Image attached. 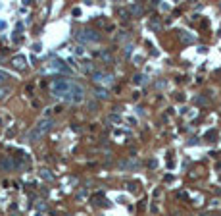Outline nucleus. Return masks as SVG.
I'll use <instances>...</instances> for the list:
<instances>
[{
    "instance_id": "0eeeda50",
    "label": "nucleus",
    "mask_w": 221,
    "mask_h": 216,
    "mask_svg": "<svg viewBox=\"0 0 221 216\" xmlns=\"http://www.w3.org/2000/svg\"><path fill=\"white\" fill-rule=\"evenodd\" d=\"M96 96H98V98H108V91L106 89H96Z\"/></svg>"
},
{
    "instance_id": "2eb2a0df",
    "label": "nucleus",
    "mask_w": 221,
    "mask_h": 216,
    "mask_svg": "<svg viewBox=\"0 0 221 216\" xmlns=\"http://www.w3.org/2000/svg\"><path fill=\"white\" fill-rule=\"evenodd\" d=\"M2 27H6V23H4V21H0V29H2Z\"/></svg>"
},
{
    "instance_id": "9b49d317",
    "label": "nucleus",
    "mask_w": 221,
    "mask_h": 216,
    "mask_svg": "<svg viewBox=\"0 0 221 216\" xmlns=\"http://www.w3.org/2000/svg\"><path fill=\"white\" fill-rule=\"evenodd\" d=\"M110 120H112V122H117V124H119V120H121V118H119L117 114H112V116H110Z\"/></svg>"
},
{
    "instance_id": "ddd939ff",
    "label": "nucleus",
    "mask_w": 221,
    "mask_h": 216,
    "mask_svg": "<svg viewBox=\"0 0 221 216\" xmlns=\"http://www.w3.org/2000/svg\"><path fill=\"white\" fill-rule=\"evenodd\" d=\"M196 102H198V104H204V102H206V96H198Z\"/></svg>"
},
{
    "instance_id": "7ed1b4c3",
    "label": "nucleus",
    "mask_w": 221,
    "mask_h": 216,
    "mask_svg": "<svg viewBox=\"0 0 221 216\" xmlns=\"http://www.w3.org/2000/svg\"><path fill=\"white\" fill-rule=\"evenodd\" d=\"M92 81L94 83H112L114 81V75L106 73V71H92Z\"/></svg>"
},
{
    "instance_id": "6e6552de",
    "label": "nucleus",
    "mask_w": 221,
    "mask_h": 216,
    "mask_svg": "<svg viewBox=\"0 0 221 216\" xmlns=\"http://www.w3.org/2000/svg\"><path fill=\"white\" fill-rule=\"evenodd\" d=\"M100 56H102V60H106V62H112V54H110V52H100Z\"/></svg>"
},
{
    "instance_id": "20e7f679",
    "label": "nucleus",
    "mask_w": 221,
    "mask_h": 216,
    "mask_svg": "<svg viewBox=\"0 0 221 216\" xmlns=\"http://www.w3.org/2000/svg\"><path fill=\"white\" fill-rule=\"evenodd\" d=\"M117 166H119V168H121V170H133V168H139V160H121V162H119V164H117Z\"/></svg>"
},
{
    "instance_id": "f8f14e48",
    "label": "nucleus",
    "mask_w": 221,
    "mask_h": 216,
    "mask_svg": "<svg viewBox=\"0 0 221 216\" xmlns=\"http://www.w3.org/2000/svg\"><path fill=\"white\" fill-rule=\"evenodd\" d=\"M6 95H8V89H6V87H4V89H0V98H4Z\"/></svg>"
},
{
    "instance_id": "f257e3e1",
    "label": "nucleus",
    "mask_w": 221,
    "mask_h": 216,
    "mask_svg": "<svg viewBox=\"0 0 221 216\" xmlns=\"http://www.w3.org/2000/svg\"><path fill=\"white\" fill-rule=\"evenodd\" d=\"M52 126H54V122H52V120H48V118H44V120H40V122L37 124V126H35V129H33L31 133L27 135V141H31V143H35L37 139H40L42 135H46V133H48V131L52 129Z\"/></svg>"
},
{
    "instance_id": "4468645a",
    "label": "nucleus",
    "mask_w": 221,
    "mask_h": 216,
    "mask_svg": "<svg viewBox=\"0 0 221 216\" xmlns=\"http://www.w3.org/2000/svg\"><path fill=\"white\" fill-rule=\"evenodd\" d=\"M135 81H137V83H142V81H144V77H142V75H137V77H135Z\"/></svg>"
},
{
    "instance_id": "423d86ee",
    "label": "nucleus",
    "mask_w": 221,
    "mask_h": 216,
    "mask_svg": "<svg viewBox=\"0 0 221 216\" xmlns=\"http://www.w3.org/2000/svg\"><path fill=\"white\" fill-rule=\"evenodd\" d=\"M13 66L21 70V68L25 66V58H23V56H15V58H13Z\"/></svg>"
},
{
    "instance_id": "1a4fd4ad",
    "label": "nucleus",
    "mask_w": 221,
    "mask_h": 216,
    "mask_svg": "<svg viewBox=\"0 0 221 216\" xmlns=\"http://www.w3.org/2000/svg\"><path fill=\"white\" fill-rule=\"evenodd\" d=\"M8 77H10V75H8L6 71H4V70H0V83H4V81L8 79Z\"/></svg>"
},
{
    "instance_id": "39448f33",
    "label": "nucleus",
    "mask_w": 221,
    "mask_h": 216,
    "mask_svg": "<svg viewBox=\"0 0 221 216\" xmlns=\"http://www.w3.org/2000/svg\"><path fill=\"white\" fill-rule=\"evenodd\" d=\"M142 12H144V10H142L140 4H133V6H131V14H133V16H137V18H139V16H142Z\"/></svg>"
},
{
    "instance_id": "9d476101",
    "label": "nucleus",
    "mask_w": 221,
    "mask_h": 216,
    "mask_svg": "<svg viewBox=\"0 0 221 216\" xmlns=\"http://www.w3.org/2000/svg\"><path fill=\"white\" fill-rule=\"evenodd\" d=\"M2 168H6V170H10V168H12V162H10V160H2Z\"/></svg>"
},
{
    "instance_id": "f03ea898",
    "label": "nucleus",
    "mask_w": 221,
    "mask_h": 216,
    "mask_svg": "<svg viewBox=\"0 0 221 216\" xmlns=\"http://www.w3.org/2000/svg\"><path fill=\"white\" fill-rule=\"evenodd\" d=\"M77 41H81V43H98L100 41V35L92 29H83V31L77 33Z\"/></svg>"
}]
</instances>
